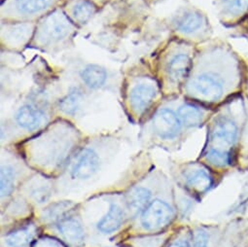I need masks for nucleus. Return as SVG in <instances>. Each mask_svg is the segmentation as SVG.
Listing matches in <instances>:
<instances>
[{
	"instance_id": "obj_1",
	"label": "nucleus",
	"mask_w": 248,
	"mask_h": 247,
	"mask_svg": "<svg viewBox=\"0 0 248 247\" xmlns=\"http://www.w3.org/2000/svg\"><path fill=\"white\" fill-rule=\"evenodd\" d=\"M245 64L232 46L221 39L197 45L183 94L195 101L216 104L241 90Z\"/></svg>"
},
{
	"instance_id": "obj_2",
	"label": "nucleus",
	"mask_w": 248,
	"mask_h": 247,
	"mask_svg": "<svg viewBox=\"0 0 248 247\" xmlns=\"http://www.w3.org/2000/svg\"><path fill=\"white\" fill-rule=\"evenodd\" d=\"M197 45L174 37L163 49L157 64V79L162 92H181L190 73Z\"/></svg>"
},
{
	"instance_id": "obj_3",
	"label": "nucleus",
	"mask_w": 248,
	"mask_h": 247,
	"mask_svg": "<svg viewBox=\"0 0 248 247\" xmlns=\"http://www.w3.org/2000/svg\"><path fill=\"white\" fill-rule=\"evenodd\" d=\"M77 26L64 10L56 8L37 21L31 46L44 52L61 51L72 43Z\"/></svg>"
},
{
	"instance_id": "obj_4",
	"label": "nucleus",
	"mask_w": 248,
	"mask_h": 247,
	"mask_svg": "<svg viewBox=\"0 0 248 247\" xmlns=\"http://www.w3.org/2000/svg\"><path fill=\"white\" fill-rule=\"evenodd\" d=\"M170 28L175 37L196 45L210 40L213 34L206 14L193 5L181 6L170 19Z\"/></svg>"
},
{
	"instance_id": "obj_5",
	"label": "nucleus",
	"mask_w": 248,
	"mask_h": 247,
	"mask_svg": "<svg viewBox=\"0 0 248 247\" xmlns=\"http://www.w3.org/2000/svg\"><path fill=\"white\" fill-rule=\"evenodd\" d=\"M60 0H2V22H34L55 10Z\"/></svg>"
},
{
	"instance_id": "obj_6",
	"label": "nucleus",
	"mask_w": 248,
	"mask_h": 247,
	"mask_svg": "<svg viewBox=\"0 0 248 247\" xmlns=\"http://www.w3.org/2000/svg\"><path fill=\"white\" fill-rule=\"evenodd\" d=\"M127 85L129 107L138 116L144 114L162 93L158 79L146 74L131 77Z\"/></svg>"
},
{
	"instance_id": "obj_7",
	"label": "nucleus",
	"mask_w": 248,
	"mask_h": 247,
	"mask_svg": "<svg viewBox=\"0 0 248 247\" xmlns=\"http://www.w3.org/2000/svg\"><path fill=\"white\" fill-rule=\"evenodd\" d=\"M238 136V124L231 114H219L212 121L209 133L212 148L229 151L228 149L236 143Z\"/></svg>"
},
{
	"instance_id": "obj_8",
	"label": "nucleus",
	"mask_w": 248,
	"mask_h": 247,
	"mask_svg": "<svg viewBox=\"0 0 248 247\" xmlns=\"http://www.w3.org/2000/svg\"><path fill=\"white\" fill-rule=\"evenodd\" d=\"M15 120L20 128L29 132H33L43 127L48 122L45 99L32 97L21 105L15 114Z\"/></svg>"
},
{
	"instance_id": "obj_9",
	"label": "nucleus",
	"mask_w": 248,
	"mask_h": 247,
	"mask_svg": "<svg viewBox=\"0 0 248 247\" xmlns=\"http://www.w3.org/2000/svg\"><path fill=\"white\" fill-rule=\"evenodd\" d=\"M36 23L34 22H2L1 42L10 48H21L31 44Z\"/></svg>"
},
{
	"instance_id": "obj_10",
	"label": "nucleus",
	"mask_w": 248,
	"mask_h": 247,
	"mask_svg": "<svg viewBox=\"0 0 248 247\" xmlns=\"http://www.w3.org/2000/svg\"><path fill=\"white\" fill-rule=\"evenodd\" d=\"M152 127L161 139H173L180 134L183 126L175 111L170 108H161L153 117Z\"/></svg>"
},
{
	"instance_id": "obj_11",
	"label": "nucleus",
	"mask_w": 248,
	"mask_h": 247,
	"mask_svg": "<svg viewBox=\"0 0 248 247\" xmlns=\"http://www.w3.org/2000/svg\"><path fill=\"white\" fill-rule=\"evenodd\" d=\"M216 10L223 25L236 28L248 16V0H216Z\"/></svg>"
},
{
	"instance_id": "obj_12",
	"label": "nucleus",
	"mask_w": 248,
	"mask_h": 247,
	"mask_svg": "<svg viewBox=\"0 0 248 247\" xmlns=\"http://www.w3.org/2000/svg\"><path fill=\"white\" fill-rule=\"evenodd\" d=\"M173 209L167 202L155 200L145 208L141 217V225L145 230L153 231L165 227L173 217Z\"/></svg>"
},
{
	"instance_id": "obj_13",
	"label": "nucleus",
	"mask_w": 248,
	"mask_h": 247,
	"mask_svg": "<svg viewBox=\"0 0 248 247\" xmlns=\"http://www.w3.org/2000/svg\"><path fill=\"white\" fill-rule=\"evenodd\" d=\"M99 163L98 155L93 149L85 148L77 156L71 171L72 176L78 179H88L97 171Z\"/></svg>"
},
{
	"instance_id": "obj_14",
	"label": "nucleus",
	"mask_w": 248,
	"mask_h": 247,
	"mask_svg": "<svg viewBox=\"0 0 248 247\" xmlns=\"http://www.w3.org/2000/svg\"><path fill=\"white\" fill-rule=\"evenodd\" d=\"M64 11L76 26H83L96 14L97 7L91 0H71Z\"/></svg>"
},
{
	"instance_id": "obj_15",
	"label": "nucleus",
	"mask_w": 248,
	"mask_h": 247,
	"mask_svg": "<svg viewBox=\"0 0 248 247\" xmlns=\"http://www.w3.org/2000/svg\"><path fill=\"white\" fill-rule=\"evenodd\" d=\"M176 113L182 123V126L185 128H198L205 119L204 109L192 102L181 104Z\"/></svg>"
},
{
	"instance_id": "obj_16",
	"label": "nucleus",
	"mask_w": 248,
	"mask_h": 247,
	"mask_svg": "<svg viewBox=\"0 0 248 247\" xmlns=\"http://www.w3.org/2000/svg\"><path fill=\"white\" fill-rule=\"evenodd\" d=\"M59 232L64 240L72 246H79L84 240V230L81 223L72 217H65L58 224Z\"/></svg>"
},
{
	"instance_id": "obj_17",
	"label": "nucleus",
	"mask_w": 248,
	"mask_h": 247,
	"mask_svg": "<svg viewBox=\"0 0 248 247\" xmlns=\"http://www.w3.org/2000/svg\"><path fill=\"white\" fill-rule=\"evenodd\" d=\"M80 78L87 88L91 90H98L106 84L108 74L104 67L98 64L90 63L81 70Z\"/></svg>"
},
{
	"instance_id": "obj_18",
	"label": "nucleus",
	"mask_w": 248,
	"mask_h": 247,
	"mask_svg": "<svg viewBox=\"0 0 248 247\" xmlns=\"http://www.w3.org/2000/svg\"><path fill=\"white\" fill-rule=\"evenodd\" d=\"M124 219H125V213L123 209L119 205L112 203L107 214L97 223V229L105 233L116 232L122 226Z\"/></svg>"
},
{
	"instance_id": "obj_19",
	"label": "nucleus",
	"mask_w": 248,
	"mask_h": 247,
	"mask_svg": "<svg viewBox=\"0 0 248 247\" xmlns=\"http://www.w3.org/2000/svg\"><path fill=\"white\" fill-rule=\"evenodd\" d=\"M186 183L195 191L204 193L212 186V177L204 169H194L185 173Z\"/></svg>"
},
{
	"instance_id": "obj_20",
	"label": "nucleus",
	"mask_w": 248,
	"mask_h": 247,
	"mask_svg": "<svg viewBox=\"0 0 248 247\" xmlns=\"http://www.w3.org/2000/svg\"><path fill=\"white\" fill-rule=\"evenodd\" d=\"M84 93L78 87L71 88L65 95L59 100V109L66 115H75L82 104Z\"/></svg>"
},
{
	"instance_id": "obj_21",
	"label": "nucleus",
	"mask_w": 248,
	"mask_h": 247,
	"mask_svg": "<svg viewBox=\"0 0 248 247\" xmlns=\"http://www.w3.org/2000/svg\"><path fill=\"white\" fill-rule=\"evenodd\" d=\"M151 199V192L142 187H138L133 189L127 197V203L130 210L135 213H140L144 211L145 208L149 205Z\"/></svg>"
},
{
	"instance_id": "obj_22",
	"label": "nucleus",
	"mask_w": 248,
	"mask_h": 247,
	"mask_svg": "<svg viewBox=\"0 0 248 247\" xmlns=\"http://www.w3.org/2000/svg\"><path fill=\"white\" fill-rule=\"evenodd\" d=\"M34 236V231L31 227H26L10 232L5 242L10 247H26L32 240Z\"/></svg>"
},
{
	"instance_id": "obj_23",
	"label": "nucleus",
	"mask_w": 248,
	"mask_h": 247,
	"mask_svg": "<svg viewBox=\"0 0 248 247\" xmlns=\"http://www.w3.org/2000/svg\"><path fill=\"white\" fill-rule=\"evenodd\" d=\"M205 159L213 166L224 168L231 164V155L229 151L217 148H209L205 154Z\"/></svg>"
},
{
	"instance_id": "obj_24",
	"label": "nucleus",
	"mask_w": 248,
	"mask_h": 247,
	"mask_svg": "<svg viewBox=\"0 0 248 247\" xmlns=\"http://www.w3.org/2000/svg\"><path fill=\"white\" fill-rule=\"evenodd\" d=\"M1 196L8 197L14 190L15 171L12 167L4 166L1 168Z\"/></svg>"
},
{
	"instance_id": "obj_25",
	"label": "nucleus",
	"mask_w": 248,
	"mask_h": 247,
	"mask_svg": "<svg viewBox=\"0 0 248 247\" xmlns=\"http://www.w3.org/2000/svg\"><path fill=\"white\" fill-rule=\"evenodd\" d=\"M72 204L70 202H59L51 205L45 211V218L51 221H61L65 218L67 211Z\"/></svg>"
},
{
	"instance_id": "obj_26",
	"label": "nucleus",
	"mask_w": 248,
	"mask_h": 247,
	"mask_svg": "<svg viewBox=\"0 0 248 247\" xmlns=\"http://www.w3.org/2000/svg\"><path fill=\"white\" fill-rule=\"evenodd\" d=\"M208 234L202 230H198L193 236L192 247H208Z\"/></svg>"
},
{
	"instance_id": "obj_27",
	"label": "nucleus",
	"mask_w": 248,
	"mask_h": 247,
	"mask_svg": "<svg viewBox=\"0 0 248 247\" xmlns=\"http://www.w3.org/2000/svg\"><path fill=\"white\" fill-rule=\"evenodd\" d=\"M33 247H64L62 242L52 237H41L34 243Z\"/></svg>"
},
{
	"instance_id": "obj_28",
	"label": "nucleus",
	"mask_w": 248,
	"mask_h": 247,
	"mask_svg": "<svg viewBox=\"0 0 248 247\" xmlns=\"http://www.w3.org/2000/svg\"><path fill=\"white\" fill-rule=\"evenodd\" d=\"M236 29L238 30V32H240V34L244 37H246L248 39V16L245 18V20L236 27Z\"/></svg>"
},
{
	"instance_id": "obj_29",
	"label": "nucleus",
	"mask_w": 248,
	"mask_h": 247,
	"mask_svg": "<svg viewBox=\"0 0 248 247\" xmlns=\"http://www.w3.org/2000/svg\"><path fill=\"white\" fill-rule=\"evenodd\" d=\"M170 247H191V246L187 240L180 239V240H176L173 243H171L170 245Z\"/></svg>"
},
{
	"instance_id": "obj_30",
	"label": "nucleus",
	"mask_w": 248,
	"mask_h": 247,
	"mask_svg": "<svg viewBox=\"0 0 248 247\" xmlns=\"http://www.w3.org/2000/svg\"><path fill=\"white\" fill-rule=\"evenodd\" d=\"M243 87L245 89L246 94H248V62L245 64V78H244Z\"/></svg>"
}]
</instances>
